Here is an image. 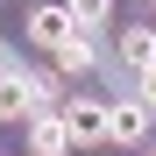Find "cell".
I'll return each instance as SVG.
<instances>
[{"label": "cell", "instance_id": "obj_1", "mask_svg": "<svg viewBox=\"0 0 156 156\" xmlns=\"http://www.w3.org/2000/svg\"><path fill=\"white\" fill-rule=\"evenodd\" d=\"M57 121H64V142L71 149H99L107 142V107H99V99H71Z\"/></svg>", "mask_w": 156, "mask_h": 156}, {"label": "cell", "instance_id": "obj_2", "mask_svg": "<svg viewBox=\"0 0 156 156\" xmlns=\"http://www.w3.org/2000/svg\"><path fill=\"white\" fill-rule=\"evenodd\" d=\"M21 29H29V43H43V50H57L78 21H71V7L57 0V7H29V21H21Z\"/></svg>", "mask_w": 156, "mask_h": 156}, {"label": "cell", "instance_id": "obj_3", "mask_svg": "<svg viewBox=\"0 0 156 156\" xmlns=\"http://www.w3.org/2000/svg\"><path fill=\"white\" fill-rule=\"evenodd\" d=\"M149 135V107L135 99V107H107V142H121V149H135Z\"/></svg>", "mask_w": 156, "mask_h": 156}, {"label": "cell", "instance_id": "obj_4", "mask_svg": "<svg viewBox=\"0 0 156 156\" xmlns=\"http://www.w3.org/2000/svg\"><path fill=\"white\" fill-rule=\"evenodd\" d=\"M21 114H36L29 71H0V121H21Z\"/></svg>", "mask_w": 156, "mask_h": 156}, {"label": "cell", "instance_id": "obj_5", "mask_svg": "<svg viewBox=\"0 0 156 156\" xmlns=\"http://www.w3.org/2000/svg\"><path fill=\"white\" fill-rule=\"evenodd\" d=\"M29 149H36V156H64V149H71V142H64V121H57V114H36V121H29Z\"/></svg>", "mask_w": 156, "mask_h": 156}, {"label": "cell", "instance_id": "obj_6", "mask_svg": "<svg viewBox=\"0 0 156 156\" xmlns=\"http://www.w3.org/2000/svg\"><path fill=\"white\" fill-rule=\"evenodd\" d=\"M121 57H128V71H149L156 64V36L149 29H121Z\"/></svg>", "mask_w": 156, "mask_h": 156}, {"label": "cell", "instance_id": "obj_7", "mask_svg": "<svg viewBox=\"0 0 156 156\" xmlns=\"http://www.w3.org/2000/svg\"><path fill=\"white\" fill-rule=\"evenodd\" d=\"M92 57H99V50H92V36H85V29H71V36L57 43V64H64V71H85Z\"/></svg>", "mask_w": 156, "mask_h": 156}, {"label": "cell", "instance_id": "obj_8", "mask_svg": "<svg viewBox=\"0 0 156 156\" xmlns=\"http://www.w3.org/2000/svg\"><path fill=\"white\" fill-rule=\"evenodd\" d=\"M64 7H71V21H78V29H99V21L114 14V0H64Z\"/></svg>", "mask_w": 156, "mask_h": 156}, {"label": "cell", "instance_id": "obj_9", "mask_svg": "<svg viewBox=\"0 0 156 156\" xmlns=\"http://www.w3.org/2000/svg\"><path fill=\"white\" fill-rule=\"evenodd\" d=\"M135 99H142V107L156 114V64H149V71H135Z\"/></svg>", "mask_w": 156, "mask_h": 156}, {"label": "cell", "instance_id": "obj_10", "mask_svg": "<svg viewBox=\"0 0 156 156\" xmlns=\"http://www.w3.org/2000/svg\"><path fill=\"white\" fill-rule=\"evenodd\" d=\"M149 156H156V149H149Z\"/></svg>", "mask_w": 156, "mask_h": 156}]
</instances>
